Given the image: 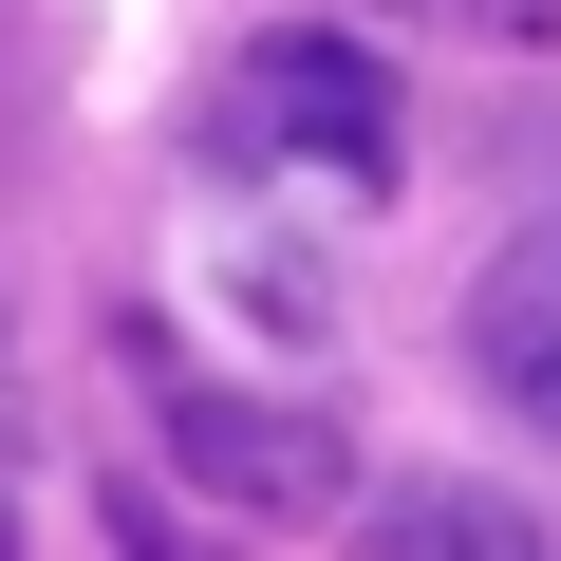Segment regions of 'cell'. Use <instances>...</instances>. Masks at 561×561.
Segmentation results:
<instances>
[{"instance_id":"6da1fadb","label":"cell","mask_w":561,"mask_h":561,"mask_svg":"<svg viewBox=\"0 0 561 561\" xmlns=\"http://www.w3.org/2000/svg\"><path fill=\"white\" fill-rule=\"evenodd\" d=\"M169 449L206 505H337V431L280 393H225V375H169Z\"/></svg>"},{"instance_id":"7a4b0ae2","label":"cell","mask_w":561,"mask_h":561,"mask_svg":"<svg viewBox=\"0 0 561 561\" xmlns=\"http://www.w3.org/2000/svg\"><path fill=\"white\" fill-rule=\"evenodd\" d=\"M280 131H300L319 169H393V76H375V38H262V76H243Z\"/></svg>"},{"instance_id":"3957f363","label":"cell","mask_w":561,"mask_h":561,"mask_svg":"<svg viewBox=\"0 0 561 561\" xmlns=\"http://www.w3.org/2000/svg\"><path fill=\"white\" fill-rule=\"evenodd\" d=\"M356 561H561V542H542L524 486H449L431 468V486H375L356 505Z\"/></svg>"},{"instance_id":"277c9868","label":"cell","mask_w":561,"mask_h":561,"mask_svg":"<svg viewBox=\"0 0 561 561\" xmlns=\"http://www.w3.org/2000/svg\"><path fill=\"white\" fill-rule=\"evenodd\" d=\"M113 542H131V561H206V542H187V524H169V505H150V486H131V505H113Z\"/></svg>"}]
</instances>
